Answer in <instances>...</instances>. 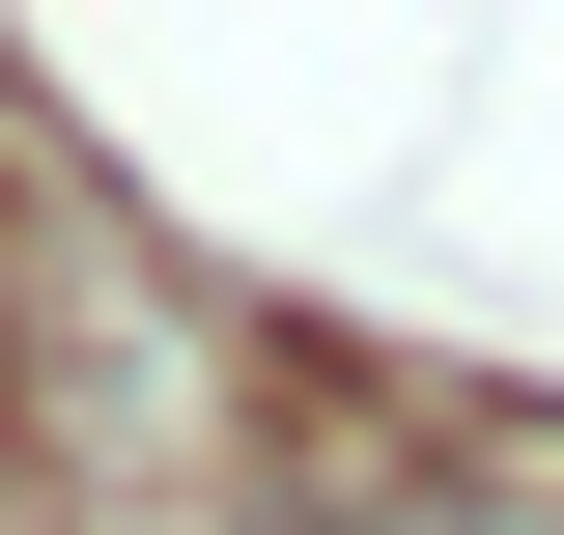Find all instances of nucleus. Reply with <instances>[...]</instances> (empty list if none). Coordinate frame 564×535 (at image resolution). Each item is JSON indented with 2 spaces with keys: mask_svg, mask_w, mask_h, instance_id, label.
Segmentation results:
<instances>
[{
  "mask_svg": "<svg viewBox=\"0 0 564 535\" xmlns=\"http://www.w3.org/2000/svg\"><path fill=\"white\" fill-rule=\"evenodd\" d=\"M395 535H508V507H480V479H423V507H395Z\"/></svg>",
  "mask_w": 564,
  "mask_h": 535,
  "instance_id": "f257e3e1",
  "label": "nucleus"
}]
</instances>
